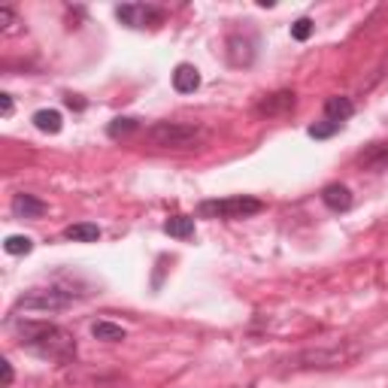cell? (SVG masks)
I'll return each mask as SVG.
<instances>
[{"label": "cell", "instance_id": "5b68a950", "mask_svg": "<svg viewBox=\"0 0 388 388\" xmlns=\"http://www.w3.org/2000/svg\"><path fill=\"white\" fill-rule=\"evenodd\" d=\"M116 16L121 25L128 28H155L164 22V9L161 6H152V4H125V6H116Z\"/></svg>", "mask_w": 388, "mask_h": 388}, {"label": "cell", "instance_id": "ba28073f", "mask_svg": "<svg viewBox=\"0 0 388 388\" xmlns=\"http://www.w3.org/2000/svg\"><path fill=\"white\" fill-rule=\"evenodd\" d=\"M322 200H325V207L334 210V212H346L352 207V191L340 186V182H331V186H325L322 191Z\"/></svg>", "mask_w": 388, "mask_h": 388}, {"label": "cell", "instance_id": "30bf717a", "mask_svg": "<svg viewBox=\"0 0 388 388\" xmlns=\"http://www.w3.org/2000/svg\"><path fill=\"white\" fill-rule=\"evenodd\" d=\"M46 212V203L37 200L34 194H16L13 198V216L16 219H40Z\"/></svg>", "mask_w": 388, "mask_h": 388}, {"label": "cell", "instance_id": "277c9868", "mask_svg": "<svg viewBox=\"0 0 388 388\" xmlns=\"http://www.w3.org/2000/svg\"><path fill=\"white\" fill-rule=\"evenodd\" d=\"M76 301V294L70 289H30L25 291L16 303V313H58L67 310Z\"/></svg>", "mask_w": 388, "mask_h": 388}, {"label": "cell", "instance_id": "ac0fdd59", "mask_svg": "<svg viewBox=\"0 0 388 388\" xmlns=\"http://www.w3.org/2000/svg\"><path fill=\"white\" fill-rule=\"evenodd\" d=\"M340 128L343 125H337V121H315V125H310V134L313 140H328V137H334V134H340Z\"/></svg>", "mask_w": 388, "mask_h": 388}, {"label": "cell", "instance_id": "d6986e66", "mask_svg": "<svg viewBox=\"0 0 388 388\" xmlns=\"http://www.w3.org/2000/svg\"><path fill=\"white\" fill-rule=\"evenodd\" d=\"M310 34H313V22H310V18H298V22L291 25V37L301 40V43H303V40H310Z\"/></svg>", "mask_w": 388, "mask_h": 388}, {"label": "cell", "instance_id": "2e32d148", "mask_svg": "<svg viewBox=\"0 0 388 388\" xmlns=\"http://www.w3.org/2000/svg\"><path fill=\"white\" fill-rule=\"evenodd\" d=\"M137 128H140V121H137V119H112V121H109V128H107V134H109L112 140H121V137L134 134Z\"/></svg>", "mask_w": 388, "mask_h": 388}, {"label": "cell", "instance_id": "8992f818", "mask_svg": "<svg viewBox=\"0 0 388 388\" xmlns=\"http://www.w3.org/2000/svg\"><path fill=\"white\" fill-rule=\"evenodd\" d=\"M294 104H298V97H294V91H277V95H267L258 104V116H267V119H277V116H285V112H291Z\"/></svg>", "mask_w": 388, "mask_h": 388}, {"label": "cell", "instance_id": "9a60e30c", "mask_svg": "<svg viewBox=\"0 0 388 388\" xmlns=\"http://www.w3.org/2000/svg\"><path fill=\"white\" fill-rule=\"evenodd\" d=\"M164 234H170V237H176V240H188L194 234V219L191 216H173L164 222Z\"/></svg>", "mask_w": 388, "mask_h": 388}, {"label": "cell", "instance_id": "44dd1931", "mask_svg": "<svg viewBox=\"0 0 388 388\" xmlns=\"http://www.w3.org/2000/svg\"><path fill=\"white\" fill-rule=\"evenodd\" d=\"M0 112H4V119L13 116V95H6V91L0 95Z\"/></svg>", "mask_w": 388, "mask_h": 388}, {"label": "cell", "instance_id": "8fae6325", "mask_svg": "<svg viewBox=\"0 0 388 388\" xmlns=\"http://www.w3.org/2000/svg\"><path fill=\"white\" fill-rule=\"evenodd\" d=\"M352 112H355V104L349 97H328L325 100V116H328V121L343 125L346 119H352Z\"/></svg>", "mask_w": 388, "mask_h": 388}, {"label": "cell", "instance_id": "3957f363", "mask_svg": "<svg viewBox=\"0 0 388 388\" xmlns=\"http://www.w3.org/2000/svg\"><path fill=\"white\" fill-rule=\"evenodd\" d=\"M261 210L264 203L258 198H246V194H234V198H222V200H203L198 207L203 219H249Z\"/></svg>", "mask_w": 388, "mask_h": 388}, {"label": "cell", "instance_id": "5bb4252c", "mask_svg": "<svg viewBox=\"0 0 388 388\" xmlns=\"http://www.w3.org/2000/svg\"><path fill=\"white\" fill-rule=\"evenodd\" d=\"M91 337H95V340H107V343H119L128 337V331L121 328V325H112V322H95L91 325Z\"/></svg>", "mask_w": 388, "mask_h": 388}, {"label": "cell", "instance_id": "7a4b0ae2", "mask_svg": "<svg viewBox=\"0 0 388 388\" xmlns=\"http://www.w3.org/2000/svg\"><path fill=\"white\" fill-rule=\"evenodd\" d=\"M146 140L158 149H194L207 140V131L198 125H182V121H158L146 131Z\"/></svg>", "mask_w": 388, "mask_h": 388}, {"label": "cell", "instance_id": "e0dca14e", "mask_svg": "<svg viewBox=\"0 0 388 388\" xmlns=\"http://www.w3.org/2000/svg\"><path fill=\"white\" fill-rule=\"evenodd\" d=\"M4 249H6L9 255H28L30 249H34V240L22 237V234H13V237L4 240Z\"/></svg>", "mask_w": 388, "mask_h": 388}, {"label": "cell", "instance_id": "4fadbf2b", "mask_svg": "<svg viewBox=\"0 0 388 388\" xmlns=\"http://www.w3.org/2000/svg\"><path fill=\"white\" fill-rule=\"evenodd\" d=\"M34 125H37V131H43V134H58V131L64 128V119H61L58 109H37Z\"/></svg>", "mask_w": 388, "mask_h": 388}, {"label": "cell", "instance_id": "7402d4cb", "mask_svg": "<svg viewBox=\"0 0 388 388\" xmlns=\"http://www.w3.org/2000/svg\"><path fill=\"white\" fill-rule=\"evenodd\" d=\"M0 370H4V388H9V385H13V376H16L13 373V364L4 358V361H0Z\"/></svg>", "mask_w": 388, "mask_h": 388}, {"label": "cell", "instance_id": "52a82bcc", "mask_svg": "<svg viewBox=\"0 0 388 388\" xmlns=\"http://www.w3.org/2000/svg\"><path fill=\"white\" fill-rule=\"evenodd\" d=\"M355 164L361 170H385L388 167V143H370L364 152H358V158H355Z\"/></svg>", "mask_w": 388, "mask_h": 388}, {"label": "cell", "instance_id": "6da1fadb", "mask_svg": "<svg viewBox=\"0 0 388 388\" xmlns=\"http://www.w3.org/2000/svg\"><path fill=\"white\" fill-rule=\"evenodd\" d=\"M16 334H18V346L25 352L37 355V358L58 361V364H67L76 358V337L64 331L61 325L40 322V319H18Z\"/></svg>", "mask_w": 388, "mask_h": 388}, {"label": "cell", "instance_id": "9c48e42d", "mask_svg": "<svg viewBox=\"0 0 388 388\" xmlns=\"http://www.w3.org/2000/svg\"><path fill=\"white\" fill-rule=\"evenodd\" d=\"M173 88L179 91V95H191V91L200 88V73L194 64H179L173 70Z\"/></svg>", "mask_w": 388, "mask_h": 388}, {"label": "cell", "instance_id": "7c38bea8", "mask_svg": "<svg viewBox=\"0 0 388 388\" xmlns=\"http://www.w3.org/2000/svg\"><path fill=\"white\" fill-rule=\"evenodd\" d=\"M64 237L73 240V243H97L100 240V228L91 222H79V224H70L64 228Z\"/></svg>", "mask_w": 388, "mask_h": 388}, {"label": "cell", "instance_id": "ffe728a7", "mask_svg": "<svg viewBox=\"0 0 388 388\" xmlns=\"http://www.w3.org/2000/svg\"><path fill=\"white\" fill-rule=\"evenodd\" d=\"M18 25V18H16V13L9 6H0V30H4V34H9V30H13Z\"/></svg>", "mask_w": 388, "mask_h": 388}]
</instances>
